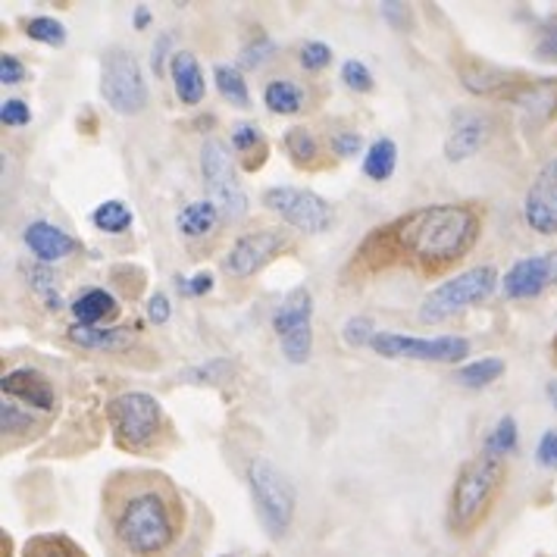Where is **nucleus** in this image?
Returning a JSON list of instances; mask_svg holds the SVG:
<instances>
[{
    "label": "nucleus",
    "mask_w": 557,
    "mask_h": 557,
    "mask_svg": "<svg viewBox=\"0 0 557 557\" xmlns=\"http://www.w3.org/2000/svg\"><path fill=\"white\" fill-rule=\"evenodd\" d=\"M101 98L120 116H138L148 107V85L141 76L138 57L126 48H113L101 60Z\"/></svg>",
    "instance_id": "obj_7"
},
{
    "label": "nucleus",
    "mask_w": 557,
    "mask_h": 557,
    "mask_svg": "<svg viewBox=\"0 0 557 557\" xmlns=\"http://www.w3.org/2000/svg\"><path fill=\"white\" fill-rule=\"evenodd\" d=\"M535 57H539V60H552V63H557V16L542 23V35H539V45H535Z\"/></svg>",
    "instance_id": "obj_39"
},
{
    "label": "nucleus",
    "mask_w": 557,
    "mask_h": 557,
    "mask_svg": "<svg viewBox=\"0 0 557 557\" xmlns=\"http://www.w3.org/2000/svg\"><path fill=\"white\" fill-rule=\"evenodd\" d=\"M482 220L470 203H435L373 228L351 257V273L410 267L435 276L476 248Z\"/></svg>",
    "instance_id": "obj_2"
},
{
    "label": "nucleus",
    "mask_w": 557,
    "mask_h": 557,
    "mask_svg": "<svg viewBox=\"0 0 557 557\" xmlns=\"http://www.w3.org/2000/svg\"><path fill=\"white\" fill-rule=\"evenodd\" d=\"M248 485H251L253 507H257L263 530L273 539H282L292 527V517H295V485H292V480L278 470L273 460L253 457L248 463Z\"/></svg>",
    "instance_id": "obj_5"
},
{
    "label": "nucleus",
    "mask_w": 557,
    "mask_h": 557,
    "mask_svg": "<svg viewBox=\"0 0 557 557\" xmlns=\"http://www.w3.org/2000/svg\"><path fill=\"white\" fill-rule=\"evenodd\" d=\"M342 82L351 88V91H373V73L360 63V60H345L342 63Z\"/></svg>",
    "instance_id": "obj_37"
},
{
    "label": "nucleus",
    "mask_w": 557,
    "mask_h": 557,
    "mask_svg": "<svg viewBox=\"0 0 557 557\" xmlns=\"http://www.w3.org/2000/svg\"><path fill=\"white\" fill-rule=\"evenodd\" d=\"M505 376V360L502 357H480L473 363H463L457 370V380L463 382L467 388H485L492 382H498Z\"/></svg>",
    "instance_id": "obj_28"
},
{
    "label": "nucleus",
    "mask_w": 557,
    "mask_h": 557,
    "mask_svg": "<svg viewBox=\"0 0 557 557\" xmlns=\"http://www.w3.org/2000/svg\"><path fill=\"white\" fill-rule=\"evenodd\" d=\"M201 176L207 191L213 195V201L220 203V210L226 213L228 220H242L248 213V195L238 185L235 176V157L232 148L220 138H203L201 145Z\"/></svg>",
    "instance_id": "obj_8"
},
{
    "label": "nucleus",
    "mask_w": 557,
    "mask_h": 557,
    "mask_svg": "<svg viewBox=\"0 0 557 557\" xmlns=\"http://www.w3.org/2000/svg\"><path fill=\"white\" fill-rule=\"evenodd\" d=\"M270 53H273V41H270V38H253L251 45L242 51L238 60H242V66H257V63H260L263 57H270Z\"/></svg>",
    "instance_id": "obj_44"
},
{
    "label": "nucleus",
    "mask_w": 557,
    "mask_h": 557,
    "mask_svg": "<svg viewBox=\"0 0 557 557\" xmlns=\"http://www.w3.org/2000/svg\"><path fill=\"white\" fill-rule=\"evenodd\" d=\"M170 45H173V38L170 35H160L157 38V45H153V73L157 76H163V57H166V51H170Z\"/></svg>",
    "instance_id": "obj_48"
},
{
    "label": "nucleus",
    "mask_w": 557,
    "mask_h": 557,
    "mask_svg": "<svg viewBox=\"0 0 557 557\" xmlns=\"http://www.w3.org/2000/svg\"><path fill=\"white\" fill-rule=\"evenodd\" d=\"M523 216L532 232L557 235V160L545 163L542 173L532 178L527 201H523Z\"/></svg>",
    "instance_id": "obj_13"
},
{
    "label": "nucleus",
    "mask_w": 557,
    "mask_h": 557,
    "mask_svg": "<svg viewBox=\"0 0 557 557\" xmlns=\"http://www.w3.org/2000/svg\"><path fill=\"white\" fill-rule=\"evenodd\" d=\"M535 460L542 463V467H548V470H555L557 467V430H548L542 438H539V445H535Z\"/></svg>",
    "instance_id": "obj_41"
},
{
    "label": "nucleus",
    "mask_w": 557,
    "mask_h": 557,
    "mask_svg": "<svg viewBox=\"0 0 557 557\" xmlns=\"http://www.w3.org/2000/svg\"><path fill=\"white\" fill-rule=\"evenodd\" d=\"M360 145H363V138L357 132H335L332 135V151L338 157H355L360 151Z\"/></svg>",
    "instance_id": "obj_43"
},
{
    "label": "nucleus",
    "mask_w": 557,
    "mask_h": 557,
    "mask_svg": "<svg viewBox=\"0 0 557 557\" xmlns=\"http://www.w3.org/2000/svg\"><path fill=\"white\" fill-rule=\"evenodd\" d=\"M263 103L270 113H278V116H288V113H298L305 107V91L298 82L292 78H273L267 88H263Z\"/></svg>",
    "instance_id": "obj_25"
},
{
    "label": "nucleus",
    "mask_w": 557,
    "mask_h": 557,
    "mask_svg": "<svg viewBox=\"0 0 557 557\" xmlns=\"http://www.w3.org/2000/svg\"><path fill=\"white\" fill-rule=\"evenodd\" d=\"M513 448H517V420H513L510 413H505V417L495 423V430L485 435V448H482V455L502 457V460H505Z\"/></svg>",
    "instance_id": "obj_32"
},
{
    "label": "nucleus",
    "mask_w": 557,
    "mask_h": 557,
    "mask_svg": "<svg viewBox=\"0 0 557 557\" xmlns=\"http://www.w3.org/2000/svg\"><path fill=\"white\" fill-rule=\"evenodd\" d=\"M552 355H555V363H557V335H555V342H552Z\"/></svg>",
    "instance_id": "obj_51"
},
{
    "label": "nucleus",
    "mask_w": 557,
    "mask_h": 557,
    "mask_svg": "<svg viewBox=\"0 0 557 557\" xmlns=\"http://www.w3.org/2000/svg\"><path fill=\"white\" fill-rule=\"evenodd\" d=\"M26 278H28V285H32V292H35V295H41V301H45V305L51 307V310H57V307H60V295H57V276H53L45 263L26 267Z\"/></svg>",
    "instance_id": "obj_35"
},
{
    "label": "nucleus",
    "mask_w": 557,
    "mask_h": 557,
    "mask_svg": "<svg viewBox=\"0 0 557 557\" xmlns=\"http://www.w3.org/2000/svg\"><path fill=\"white\" fill-rule=\"evenodd\" d=\"M380 332L373 326V320L370 317H355V320H348L345 323V330H342V338H345V345H351V348H360V345H373V338H376Z\"/></svg>",
    "instance_id": "obj_36"
},
{
    "label": "nucleus",
    "mask_w": 557,
    "mask_h": 557,
    "mask_svg": "<svg viewBox=\"0 0 557 557\" xmlns=\"http://www.w3.org/2000/svg\"><path fill=\"white\" fill-rule=\"evenodd\" d=\"M220 223H223V210L216 201L188 203L176 216V228L185 238H203V235L216 232Z\"/></svg>",
    "instance_id": "obj_21"
},
{
    "label": "nucleus",
    "mask_w": 557,
    "mask_h": 557,
    "mask_svg": "<svg viewBox=\"0 0 557 557\" xmlns=\"http://www.w3.org/2000/svg\"><path fill=\"white\" fill-rule=\"evenodd\" d=\"M70 342L78 348H91V351H120L132 345V332L128 330H101V326H70Z\"/></svg>",
    "instance_id": "obj_23"
},
{
    "label": "nucleus",
    "mask_w": 557,
    "mask_h": 557,
    "mask_svg": "<svg viewBox=\"0 0 557 557\" xmlns=\"http://www.w3.org/2000/svg\"><path fill=\"white\" fill-rule=\"evenodd\" d=\"M498 288V270L495 267H470L455 278L442 282L432 288L420 305V320L423 323H438L445 317H455L467 307L482 305L492 292Z\"/></svg>",
    "instance_id": "obj_6"
},
{
    "label": "nucleus",
    "mask_w": 557,
    "mask_h": 557,
    "mask_svg": "<svg viewBox=\"0 0 557 557\" xmlns=\"http://www.w3.org/2000/svg\"><path fill=\"white\" fill-rule=\"evenodd\" d=\"M213 78H216V91H220L232 107H242V110H248V107H251V91H248V82H245V76L238 73V66H226V63H220V66L213 70Z\"/></svg>",
    "instance_id": "obj_29"
},
{
    "label": "nucleus",
    "mask_w": 557,
    "mask_h": 557,
    "mask_svg": "<svg viewBox=\"0 0 557 557\" xmlns=\"http://www.w3.org/2000/svg\"><path fill=\"white\" fill-rule=\"evenodd\" d=\"M35 413L26 410L23 405H16V401H10V398H3L0 401V430H3V438H20V435H26V432L35 430Z\"/></svg>",
    "instance_id": "obj_31"
},
{
    "label": "nucleus",
    "mask_w": 557,
    "mask_h": 557,
    "mask_svg": "<svg viewBox=\"0 0 557 557\" xmlns=\"http://www.w3.org/2000/svg\"><path fill=\"white\" fill-rule=\"evenodd\" d=\"M380 357L392 360H430V363H460L470 355V342L457 335H438V338H417L405 332H380L370 345Z\"/></svg>",
    "instance_id": "obj_9"
},
{
    "label": "nucleus",
    "mask_w": 557,
    "mask_h": 557,
    "mask_svg": "<svg viewBox=\"0 0 557 557\" xmlns=\"http://www.w3.org/2000/svg\"><path fill=\"white\" fill-rule=\"evenodd\" d=\"M23 78H26V66L20 63V57L3 53V57H0V82L10 88V85H20Z\"/></svg>",
    "instance_id": "obj_42"
},
{
    "label": "nucleus",
    "mask_w": 557,
    "mask_h": 557,
    "mask_svg": "<svg viewBox=\"0 0 557 557\" xmlns=\"http://www.w3.org/2000/svg\"><path fill=\"white\" fill-rule=\"evenodd\" d=\"M23 242H26L28 251L35 253L38 263H53V260H63L76 251V238L60 226L48 223V220L28 223L26 232H23Z\"/></svg>",
    "instance_id": "obj_17"
},
{
    "label": "nucleus",
    "mask_w": 557,
    "mask_h": 557,
    "mask_svg": "<svg viewBox=\"0 0 557 557\" xmlns=\"http://www.w3.org/2000/svg\"><path fill=\"white\" fill-rule=\"evenodd\" d=\"M116 313H120V301L103 288H88L73 301V317L78 326H101L103 320H110Z\"/></svg>",
    "instance_id": "obj_22"
},
{
    "label": "nucleus",
    "mask_w": 557,
    "mask_h": 557,
    "mask_svg": "<svg viewBox=\"0 0 557 557\" xmlns=\"http://www.w3.org/2000/svg\"><path fill=\"white\" fill-rule=\"evenodd\" d=\"M288 245H292V238L285 228H257L248 235H238L223 257V270L228 276L248 278L260 273L270 260H276Z\"/></svg>",
    "instance_id": "obj_11"
},
{
    "label": "nucleus",
    "mask_w": 557,
    "mask_h": 557,
    "mask_svg": "<svg viewBox=\"0 0 557 557\" xmlns=\"http://www.w3.org/2000/svg\"><path fill=\"white\" fill-rule=\"evenodd\" d=\"M510 101L517 107H523L532 116L552 120L557 116V78H530L513 91Z\"/></svg>",
    "instance_id": "obj_19"
},
{
    "label": "nucleus",
    "mask_w": 557,
    "mask_h": 557,
    "mask_svg": "<svg viewBox=\"0 0 557 557\" xmlns=\"http://www.w3.org/2000/svg\"><path fill=\"white\" fill-rule=\"evenodd\" d=\"M95 228H101L103 235H123L132 226V210L123 201H103L91 213Z\"/></svg>",
    "instance_id": "obj_30"
},
{
    "label": "nucleus",
    "mask_w": 557,
    "mask_h": 557,
    "mask_svg": "<svg viewBox=\"0 0 557 557\" xmlns=\"http://www.w3.org/2000/svg\"><path fill=\"white\" fill-rule=\"evenodd\" d=\"M505 476L507 463L502 457L480 455L467 460L448 498V530L455 535H473L480 530L505 488Z\"/></svg>",
    "instance_id": "obj_3"
},
{
    "label": "nucleus",
    "mask_w": 557,
    "mask_h": 557,
    "mask_svg": "<svg viewBox=\"0 0 557 557\" xmlns=\"http://www.w3.org/2000/svg\"><path fill=\"white\" fill-rule=\"evenodd\" d=\"M298 60L305 70H326L332 63V48L323 45V41H305L301 51H298Z\"/></svg>",
    "instance_id": "obj_38"
},
{
    "label": "nucleus",
    "mask_w": 557,
    "mask_h": 557,
    "mask_svg": "<svg viewBox=\"0 0 557 557\" xmlns=\"http://www.w3.org/2000/svg\"><path fill=\"white\" fill-rule=\"evenodd\" d=\"M107 557H201L203 539L182 488L160 470H120L103 485Z\"/></svg>",
    "instance_id": "obj_1"
},
{
    "label": "nucleus",
    "mask_w": 557,
    "mask_h": 557,
    "mask_svg": "<svg viewBox=\"0 0 557 557\" xmlns=\"http://www.w3.org/2000/svg\"><path fill=\"white\" fill-rule=\"evenodd\" d=\"M548 398H552V405L557 407V382H552V385H548Z\"/></svg>",
    "instance_id": "obj_50"
},
{
    "label": "nucleus",
    "mask_w": 557,
    "mask_h": 557,
    "mask_svg": "<svg viewBox=\"0 0 557 557\" xmlns=\"http://www.w3.org/2000/svg\"><path fill=\"white\" fill-rule=\"evenodd\" d=\"M263 207H270L278 213L288 226L301 228L307 235H320L332 226L335 210L326 198L307 191V188H288V185H276L270 191H263Z\"/></svg>",
    "instance_id": "obj_10"
},
{
    "label": "nucleus",
    "mask_w": 557,
    "mask_h": 557,
    "mask_svg": "<svg viewBox=\"0 0 557 557\" xmlns=\"http://www.w3.org/2000/svg\"><path fill=\"white\" fill-rule=\"evenodd\" d=\"M0 392H3V398H16V401L28 405L35 413H38V410H41V413H51L53 407H57L53 382L48 380L45 373L32 370V367H20V370L7 373V376L0 380Z\"/></svg>",
    "instance_id": "obj_14"
},
{
    "label": "nucleus",
    "mask_w": 557,
    "mask_h": 557,
    "mask_svg": "<svg viewBox=\"0 0 557 557\" xmlns=\"http://www.w3.org/2000/svg\"><path fill=\"white\" fill-rule=\"evenodd\" d=\"M557 282V251L535 253V257H523L517 260L502 278V292L510 301H527V298H539L548 285Z\"/></svg>",
    "instance_id": "obj_12"
},
{
    "label": "nucleus",
    "mask_w": 557,
    "mask_h": 557,
    "mask_svg": "<svg viewBox=\"0 0 557 557\" xmlns=\"http://www.w3.org/2000/svg\"><path fill=\"white\" fill-rule=\"evenodd\" d=\"M178 282L185 285V288H182L185 295H191V298H201V295H207V292L213 288V273H198V276H191L188 282H185V278H178Z\"/></svg>",
    "instance_id": "obj_45"
},
{
    "label": "nucleus",
    "mask_w": 557,
    "mask_h": 557,
    "mask_svg": "<svg viewBox=\"0 0 557 557\" xmlns=\"http://www.w3.org/2000/svg\"><path fill=\"white\" fill-rule=\"evenodd\" d=\"M285 151L298 163V166H310L317 160V138L313 132L305 126H295L285 132Z\"/></svg>",
    "instance_id": "obj_33"
},
{
    "label": "nucleus",
    "mask_w": 557,
    "mask_h": 557,
    "mask_svg": "<svg viewBox=\"0 0 557 557\" xmlns=\"http://www.w3.org/2000/svg\"><path fill=\"white\" fill-rule=\"evenodd\" d=\"M107 420L120 448L126 451H148L160 442L163 426H166V413L163 405L148 395V392H126L116 395L107 405Z\"/></svg>",
    "instance_id": "obj_4"
},
{
    "label": "nucleus",
    "mask_w": 557,
    "mask_h": 557,
    "mask_svg": "<svg viewBox=\"0 0 557 557\" xmlns=\"http://www.w3.org/2000/svg\"><path fill=\"white\" fill-rule=\"evenodd\" d=\"M460 82L473 91V95H485V98H505L510 101L513 91L527 82L523 73H510V70H498L492 63L482 60H467L460 66Z\"/></svg>",
    "instance_id": "obj_15"
},
{
    "label": "nucleus",
    "mask_w": 557,
    "mask_h": 557,
    "mask_svg": "<svg viewBox=\"0 0 557 557\" xmlns=\"http://www.w3.org/2000/svg\"><path fill=\"white\" fill-rule=\"evenodd\" d=\"M170 78H173V88H176L178 101L188 103V107H198L207 95V82H203L201 63L198 57L188 51H176L170 57Z\"/></svg>",
    "instance_id": "obj_18"
},
{
    "label": "nucleus",
    "mask_w": 557,
    "mask_h": 557,
    "mask_svg": "<svg viewBox=\"0 0 557 557\" xmlns=\"http://www.w3.org/2000/svg\"><path fill=\"white\" fill-rule=\"evenodd\" d=\"M395 163H398V145L392 138H376L370 145V151L363 153V176L373 182H385L395 176Z\"/></svg>",
    "instance_id": "obj_26"
},
{
    "label": "nucleus",
    "mask_w": 557,
    "mask_h": 557,
    "mask_svg": "<svg viewBox=\"0 0 557 557\" xmlns=\"http://www.w3.org/2000/svg\"><path fill=\"white\" fill-rule=\"evenodd\" d=\"M382 13H385L388 23H395L398 28H407V23H410L405 3H382Z\"/></svg>",
    "instance_id": "obj_47"
},
{
    "label": "nucleus",
    "mask_w": 557,
    "mask_h": 557,
    "mask_svg": "<svg viewBox=\"0 0 557 557\" xmlns=\"http://www.w3.org/2000/svg\"><path fill=\"white\" fill-rule=\"evenodd\" d=\"M148 320L151 323H166L170 320V298L163 292L151 295V301H148Z\"/></svg>",
    "instance_id": "obj_46"
},
{
    "label": "nucleus",
    "mask_w": 557,
    "mask_h": 557,
    "mask_svg": "<svg viewBox=\"0 0 557 557\" xmlns=\"http://www.w3.org/2000/svg\"><path fill=\"white\" fill-rule=\"evenodd\" d=\"M310 317H313V298L307 288H295L288 292V298L278 305L276 317H273V330L276 335H288V332L310 330Z\"/></svg>",
    "instance_id": "obj_20"
},
{
    "label": "nucleus",
    "mask_w": 557,
    "mask_h": 557,
    "mask_svg": "<svg viewBox=\"0 0 557 557\" xmlns=\"http://www.w3.org/2000/svg\"><path fill=\"white\" fill-rule=\"evenodd\" d=\"M132 26L135 28L151 26V10H148V7H138V10H135V16H132Z\"/></svg>",
    "instance_id": "obj_49"
},
{
    "label": "nucleus",
    "mask_w": 557,
    "mask_h": 557,
    "mask_svg": "<svg viewBox=\"0 0 557 557\" xmlns=\"http://www.w3.org/2000/svg\"><path fill=\"white\" fill-rule=\"evenodd\" d=\"M23 557H88L70 535H35L23 545Z\"/></svg>",
    "instance_id": "obj_27"
},
{
    "label": "nucleus",
    "mask_w": 557,
    "mask_h": 557,
    "mask_svg": "<svg viewBox=\"0 0 557 557\" xmlns=\"http://www.w3.org/2000/svg\"><path fill=\"white\" fill-rule=\"evenodd\" d=\"M232 151L242 157V166L253 173L267 160L270 148H267V138L260 135V128L253 123H238L232 128Z\"/></svg>",
    "instance_id": "obj_24"
},
{
    "label": "nucleus",
    "mask_w": 557,
    "mask_h": 557,
    "mask_svg": "<svg viewBox=\"0 0 557 557\" xmlns=\"http://www.w3.org/2000/svg\"><path fill=\"white\" fill-rule=\"evenodd\" d=\"M485 138H488V120L482 113H476V110H457L455 123H451V135L445 141V157L451 163L470 160L485 145Z\"/></svg>",
    "instance_id": "obj_16"
},
{
    "label": "nucleus",
    "mask_w": 557,
    "mask_h": 557,
    "mask_svg": "<svg viewBox=\"0 0 557 557\" xmlns=\"http://www.w3.org/2000/svg\"><path fill=\"white\" fill-rule=\"evenodd\" d=\"M0 120H3V126H28L32 123V110H28L26 101L10 98V101H3V107H0Z\"/></svg>",
    "instance_id": "obj_40"
},
{
    "label": "nucleus",
    "mask_w": 557,
    "mask_h": 557,
    "mask_svg": "<svg viewBox=\"0 0 557 557\" xmlns=\"http://www.w3.org/2000/svg\"><path fill=\"white\" fill-rule=\"evenodd\" d=\"M26 35L32 41L51 45V48H63L66 45V26L53 16H32L26 26Z\"/></svg>",
    "instance_id": "obj_34"
},
{
    "label": "nucleus",
    "mask_w": 557,
    "mask_h": 557,
    "mask_svg": "<svg viewBox=\"0 0 557 557\" xmlns=\"http://www.w3.org/2000/svg\"><path fill=\"white\" fill-rule=\"evenodd\" d=\"M223 557H232V555H223Z\"/></svg>",
    "instance_id": "obj_52"
}]
</instances>
